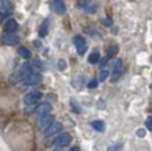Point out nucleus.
<instances>
[{
  "mask_svg": "<svg viewBox=\"0 0 152 151\" xmlns=\"http://www.w3.org/2000/svg\"><path fill=\"white\" fill-rule=\"evenodd\" d=\"M48 27H49V21L48 20H45L43 23H42L41 28H39V37H46L48 35Z\"/></svg>",
  "mask_w": 152,
  "mask_h": 151,
  "instance_id": "16",
  "label": "nucleus"
},
{
  "mask_svg": "<svg viewBox=\"0 0 152 151\" xmlns=\"http://www.w3.org/2000/svg\"><path fill=\"white\" fill-rule=\"evenodd\" d=\"M109 74H110V73H109L107 70H102V71H101V76H99V80H101V81H105L106 78L109 77Z\"/></svg>",
  "mask_w": 152,
  "mask_h": 151,
  "instance_id": "19",
  "label": "nucleus"
},
{
  "mask_svg": "<svg viewBox=\"0 0 152 151\" xmlns=\"http://www.w3.org/2000/svg\"><path fill=\"white\" fill-rule=\"evenodd\" d=\"M137 136H138V137H144V136H145V130H144V129H138Z\"/></svg>",
  "mask_w": 152,
  "mask_h": 151,
  "instance_id": "25",
  "label": "nucleus"
},
{
  "mask_svg": "<svg viewBox=\"0 0 152 151\" xmlns=\"http://www.w3.org/2000/svg\"><path fill=\"white\" fill-rule=\"evenodd\" d=\"M53 151H61V148H59V147H57V148H55Z\"/></svg>",
  "mask_w": 152,
  "mask_h": 151,
  "instance_id": "29",
  "label": "nucleus"
},
{
  "mask_svg": "<svg viewBox=\"0 0 152 151\" xmlns=\"http://www.w3.org/2000/svg\"><path fill=\"white\" fill-rule=\"evenodd\" d=\"M77 6H78L80 9L85 10L87 13H95L96 11V4H94L91 1H78Z\"/></svg>",
  "mask_w": 152,
  "mask_h": 151,
  "instance_id": "10",
  "label": "nucleus"
},
{
  "mask_svg": "<svg viewBox=\"0 0 152 151\" xmlns=\"http://www.w3.org/2000/svg\"><path fill=\"white\" fill-rule=\"evenodd\" d=\"M145 127H147L148 130H151V132H152V116H149V118L145 120Z\"/></svg>",
  "mask_w": 152,
  "mask_h": 151,
  "instance_id": "20",
  "label": "nucleus"
},
{
  "mask_svg": "<svg viewBox=\"0 0 152 151\" xmlns=\"http://www.w3.org/2000/svg\"><path fill=\"white\" fill-rule=\"evenodd\" d=\"M18 42H20V38H18V35H15V34H7V35L3 38V43H4V45H9V46L17 45Z\"/></svg>",
  "mask_w": 152,
  "mask_h": 151,
  "instance_id": "12",
  "label": "nucleus"
},
{
  "mask_svg": "<svg viewBox=\"0 0 152 151\" xmlns=\"http://www.w3.org/2000/svg\"><path fill=\"white\" fill-rule=\"evenodd\" d=\"M99 64H101V67H105L106 64H107V59H106V57H105V59H102V60H101V63H99Z\"/></svg>",
  "mask_w": 152,
  "mask_h": 151,
  "instance_id": "27",
  "label": "nucleus"
},
{
  "mask_svg": "<svg viewBox=\"0 0 152 151\" xmlns=\"http://www.w3.org/2000/svg\"><path fill=\"white\" fill-rule=\"evenodd\" d=\"M29 74H32V69H31V66H29L28 63H24L23 66L20 67L18 71L14 74L13 77H11V81H13V82L23 81V80H25V78L29 76Z\"/></svg>",
  "mask_w": 152,
  "mask_h": 151,
  "instance_id": "1",
  "label": "nucleus"
},
{
  "mask_svg": "<svg viewBox=\"0 0 152 151\" xmlns=\"http://www.w3.org/2000/svg\"><path fill=\"white\" fill-rule=\"evenodd\" d=\"M50 6H52V10H53L55 13L60 14V15L66 13V4H64V1H61V0H55V1H52Z\"/></svg>",
  "mask_w": 152,
  "mask_h": 151,
  "instance_id": "7",
  "label": "nucleus"
},
{
  "mask_svg": "<svg viewBox=\"0 0 152 151\" xmlns=\"http://www.w3.org/2000/svg\"><path fill=\"white\" fill-rule=\"evenodd\" d=\"M18 53L24 59H29V57H31V52H29L27 48H24V46H20L18 48Z\"/></svg>",
  "mask_w": 152,
  "mask_h": 151,
  "instance_id": "17",
  "label": "nucleus"
},
{
  "mask_svg": "<svg viewBox=\"0 0 152 151\" xmlns=\"http://www.w3.org/2000/svg\"><path fill=\"white\" fill-rule=\"evenodd\" d=\"M17 29H18V23L14 18H9L4 23V31H7L9 34H14Z\"/></svg>",
  "mask_w": 152,
  "mask_h": 151,
  "instance_id": "9",
  "label": "nucleus"
},
{
  "mask_svg": "<svg viewBox=\"0 0 152 151\" xmlns=\"http://www.w3.org/2000/svg\"><path fill=\"white\" fill-rule=\"evenodd\" d=\"M151 87H152V85H151Z\"/></svg>",
  "mask_w": 152,
  "mask_h": 151,
  "instance_id": "30",
  "label": "nucleus"
},
{
  "mask_svg": "<svg viewBox=\"0 0 152 151\" xmlns=\"http://www.w3.org/2000/svg\"><path fill=\"white\" fill-rule=\"evenodd\" d=\"M42 98V92L41 91H31L25 94L24 96V102L27 104V105H35L38 101Z\"/></svg>",
  "mask_w": 152,
  "mask_h": 151,
  "instance_id": "4",
  "label": "nucleus"
},
{
  "mask_svg": "<svg viewBox=\"0 0 152 151\" xmlns=\"http://www.w3.org/2000/svg\"><path fill=\"white\" fill-rule=\"evenodd\" d=\"M50 110H52V105L49 102H43L41 105L37 108V113L39 116H45V115H50Z\"/></svg>",
  "mask_w": 152,
  "mask_h": 151,
  "instance_id": "11",
  "label": "nucleus"
},
{
  "mask_svg": "<svg viewBox=\"0 0 152 151\" xmlns=\"http://www.w3.org/2000/svg\"><path fill=\"white\" fill-rule=\"evenodd\" d=\"M123 71V60L117 59L115 62V67H113V76H112V81H116L120 77V74Z\"/></svg>",
  "mask_w": 152,
  "mask_h": 151,
  "instance_id": "8",
  "label": "nucleus"
},
{
  "mask_svg": "<svg viewBox=\"0 0 152 151\" xmlns=\"http://www.w3.org/2000/svg\"><path fill=\"white\" fill-rule=\"evenodd\" d=\"M99 60H101V53H99L98 50H94L92 53L88 56V63H91V64L99 63Z\"/></svg>",
  "mask_w": 152,
  "mask_h": 151,
  "instance_id": "14",
  "label": "nucleus"
},
{
  "mask_svg": "<svg viewBox=\"0 0 152 151\" xmlns=\"http://www.w3.org/2000/svg\"><path fill=\"white\" fill-rule=\"evenodd\" d=\"M96 85H98L96 80H91V81H89V84H88V87H89V88H95Z\"/></svg>",
  "mask_w": 152,
  "mask_h": 151,
  "instance_id": "23",
  "label": "nucleus"
},
{
  "mask_svg": "<svg viewBox=\"0 0 152 151\" xmlns=\"http://www.w3.org/2000/svg\"><path fill=\"white\" fill-rule=\"evenodd\" d=\"M59 69L60 70H64L66 69V62H64V60H59Z\"/></svg>",
  "mask_w": 152,
  "mask_h": 151,
  "instance_id": "24",
  "label": "nucleus"
},
{
  "mask_svg": "<svg viewBox=\"0 0 152 151\" xmlns=\"http://www.w3.org/2000/svg\"><path fill=\"white\" fill-rule=\"evenodd\" d=\"M63 130V124L59 123V122H53L50 126H48L46 130H45V136L49 137V136H53V134H57Z\"/></svg>",
  "mask_w": 152,
  "mask_h": 151,
  "instance_id": "5",
  "label": "nucleus"
},
{
  "mask_svg": "<svg viewBox=\"0 0 152 151\" xmlns=\"http://www.w3.org/2000/svg\"><path fill=\"white\" fill-rule=\"evenodd\" d=\"M73 43L74 46H75V49H77V52H78V55H84L85 52H87V42H85V39H84L81 35H75V37L73 38Z\"/></svg>",
  "mask_w": 152,
  "mask_h": 151,
  "instance_id": "2",
  "label": "nucleus"
},
{
  "mask_svg": "<svg viewBox=\"0 0 152 151\" xmlns=\"http://www.w3.org/2000/svg\"><path fill=\"white\" fill-rule=\"evenodd\" d=\"M121 144H115V146H112V147H109L107 148V151H119V150H121Z\"/></svg>",
  "mask_w": 152,
  "mask_h": 151,
  "instance_id": "21",
  "label": "nucleus"
},
{
  "mask_svg": "<svg viewBox=\"0 0 152 151\" xmlns=\"http://www.w3.org/2000/svg\"><path fill=\"white\" fill-rule=\"evenodd\" d=\"M102 24H103V25H106V27H110L113 23H112L110 18H102Z\"/></svg>",
  "mask_w": 152,
  "mask_h": 151,
  "instance_id": "22",
  "label": "nucleus"
},
{
  "mask_svg": "<svg viewBox=\"0 0 152 151\" xmlns=\"http://www.w3.org/2000/svg\"><path fill=\"white\" fill-rule=\"evenodd\" d=\"M70 151H81V148H80L78 146H74V147H71V148H70Z\"/></svg>",
  "mask_w": 152,
  "mask_h": 151,
  "instance_id": "28",
  "label": "nucleus"
},
{
  "mask_svg": "<svg viewBox=\"0 0 152 151\" xmlns=\"http://www.w3.org/2000/svg\"><path fill=\"white\" fill-rule=\"evenodd\" d=\"M70 141H71V136H70L69 133H61V134H59V136L55 138L53 144H55L56 147H59V148H63V147L69 146Z\"/></svg>",
  "mask_w": 152,
  "mask_h": 151,
  "instance_id": "3",
  "label": "nucleus"
},
{
  "mask_svg": "<svg viewBox=\"0 0 152 151\" xmlns=\"http://www.w3.org/2000/svg\"><path fill=\"white\" fill-rule=\"evenodd\" d=\"M53 123V116L52 115H45V116H41L39 119V126L41 127H48Z\"/></svg>",
  "mask_w": 152,
  "mask_h": 151,
  "instance_id": "13",
  "label": "nucleus"
},
{
  "mask_svg": "<svg viewBox=\"0 0 152 151\" xmlns=\"http://www.w3.org/2000/svg\"><path fill=\"white\" fill-rule=\"evenodd\" d=\"M91 126H92L96 132H103V130H105V123H103L102 120H94V122H91Z\"/></svg>",
  "mask_w": 152,
  "mask_h": 151,
  "instance_id": "15",
  "label": "nucleus"
},
{
  "mask_svg": "<svg viewBox=\"0 0 152 151\" xmlns=\"http://www.w3.org/2000/svg\"><path fill=\"white\" fill-rule=\"evenodd\" d=\"M117 50H119V46H117V45L110 46V48L107 49V55H106V59H107V60L112 59V57H113V56L117 53Z\"/></svg>",
  "mask_w": 152,
  "mask_h": 151,
  "instance_id": "18",
  "label": "nucleus"
},
{
  "mask_svg": "<svg viewBox=\"0 0 152 151\" xmlns=\"http://www.w3.org/2000/svg\"><path fill=\"white\" fill-rule=\"evenodd\" d=\"M71 106H73V108H74V110H75V112H77V113H80V112H81V109H78V106L75 105V104H74L73 101H71Z\"/></svg>",
  "mask_w": 152,
  "mask_h": 151,
  "instance_id": "26",
  "label": "nucleus"
},
{
  "mask_svg": "<svg viewBox=\"0 0 152 151\" xmlns=\"http://www.w3.org/2000/svg\"><path fill=\"white\" fill-rule=\"evenodd\" d=\"M41 81H42L41 74L39 73H32L24 80V84H25V85H37V84H39Z\"/></svg>",
  "mask_w": 152,
  "mask_h": 151,
  "instance_id": "6",
  "label": "nucleus"
}]
</instances>
